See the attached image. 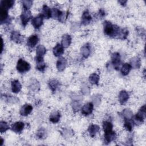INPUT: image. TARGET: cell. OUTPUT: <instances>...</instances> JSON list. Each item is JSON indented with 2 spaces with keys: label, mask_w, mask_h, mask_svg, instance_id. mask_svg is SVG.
Listing matches in <instances>:
<instances>
[{
  "label": "cell",
  "mask_w": 146,
  "mask_h": 146,
  "mask_svg": "<svg viewBox=\"0 0 146 146\" xmlns=\"http://www.w3.org/2000/svg\"><path fill=\"white\" fill-rule=\"evenodd\" d=\"M132 67L130 65L129 63H125L124 64H123V65L122 66L121 68V73L124 76H126L127 75L129 71H131Z\"/></svg>",
  "instance_id": "obj_28"
},
{
  "label": "cell",
  "mask_w": 146,
  "mask_h": 146,
  "mask_svg": "<svg viewBox=\"0 0 146 146\" xmlns=\"http://www.w3.org/2000/svg\"><path fill=\"white\" fill-rule=\"evenodd\" d=\"M46 52V48L43 45H39L36 47V54L37 56H42L43 57L44 55Z\"/></svg>",
  "instance_id": "obj_29"
},
{
  "label": "cell",
  "mask_w": 146,
  "mask_h": 146,
  "mask_svg": "<svg viewBox=\"0 0 146 146\" xmlns=\"http://www.w3.org/2000/svg\"><path fill=\"white\" fill-rule=\"evenodd\" d=\"M64 52V47L61 44L58 43L53 48V54L55 56H59Z\"/></svg>",
  "instance_id": "obj_22"
},
{
  "label": "cell",
  "mask_w": 146,
  "mask_h": 146,
  "mask_svg": "<svg viewBox=\"0 0 146 146\" xmlns=\"http://www.w3.org/2000/svg\"><path fill=\"white\" fill-rule=\"evenodd\" d=\"M46 131L43 129V128H40V129L38 130V131L37 132V133H36V136H38V138L39 139H43L44 137H45L44 136H46Z\"/></svg>",
  "instance_id": "obj_40"
},
{
  "label": "cell",
  "mask_w": 146,
  "mask_h": 146,
  "mask_svg": "<svg viewBox=\"0 0 146 146\" xmlns=\"http://www.w3.org/2000/svg\"><path fill=\"white\" fill-rule=\"evenodd\" d=\"M38 41H39L38 36L36 35H32L29 37L27 40V45L29 47L33 48L36 46Z\"/></svg>",
  "instance_id": "obj_10"
},
{
  "label": "cell",
  "mask_w": 146,
  "mask_h": 146,
  "mask_svg": "<svg viewBox=\"0 0 146 146\" xmlns=\"http://www.w3.org/2000/svg\"><path fill=\"white\" fill-rule=\"evenodd\" d=\"M59 86V82L56 79H51L48 82V86L52 92H55Z\"/></svg>",
  "instance_id": "obj_27"
},
{
  "label": "cell",
  "mask_w": 146,
  "mask_h": 146,
  "mask_svg": "<svg viewBox=\"0 0 146 146\" xmlns=\"http://www.w3.org/2000/svg\"><path fill=\"white\" fill-rule=\"evenodd\" d=\"M40 87L39 83L36 80H33L32 82L30 83L29 88L31 91H37Z\"/></svg>",
  "instance_id": "obj_32"
},
{
  "label": "cell",
  "mask_w": 146,
  "mask_h": 146,
  "mask_svg": "<svg viewBox=\"0 0 146 146\" xmlns=\"http://www.w3.org/2000/svg\"><path fill=\"white\" fill-rule=\"evenodd\" d=\"M61 12L62 11H60L58 9H56V8L51 9V17L54 18H58Z\"/></svg>",
  "instance_id": "obj_38"
},
{
  "label": "cell",
  "mask_w": 146,
  "mask_h": 146,
  "mask_svg": "<svg viewBox=\"0 0 146 146\" xmlns=\"http://www.w3.org/2000/svg\"><path fill=\"white\" fill-rule=\"evenodd\" d=\"M116 133L113 131L104 132V141L106 144L110 143L112 141H114L116 139Z\"/></svg>",
  "instance_id": "obj_5"
},
{
  "label": "cell",
  "mask_w": 146,
  "mask_h": 146,
  "mask_svg": "<svg viewBox=\"0 0 146 146\" xmlns=\"http://www.w3.org/2000/svg\"><path fill=\"white\" fill-rule=\"evenodd\" d=\"M145 105H143L139 110L138 112L136 114L135 120L136 123L141 124L143 123L145 117Z\"/></svg>",
  "instance_id": "obj_3"
},
{
  "label": "cell",
  "mask_w": 146,
  "mask_h": 146,
  "mask_svg": "<svg viewBox=\"0 0 146 146\" xmlns=\"http://www.w3.org/2000/svg\"><path fill=\"white\" fill-rule=\"evenodd\" d=\"M119 2V3H120V5H121L122 6H124L125 4H126V3H127V1H118Z\"/></svg>",
  "instance_id": "obj_43"
},
{
  "label": "cell",
  "mask_w": 146,
  "mask_h": 146,
  "mask_svg": "<svg viewBox=\"0 0 146 146\" xmlns=\"http://www.w3.org/2000/svg\"><path fill=\"white\" fill-rule=\"evenodd\" d=\"M88 80L92 84H97L99 80V76L96 73H93L90 75Z\"/></svg>",
  "instance_id": "obj_31"
},
{
  "label": "cell",
  "mask_w": 146,
  "mask_h": 146,
  "mask_svg": "<svg viewBox=\"0 0 146 146\" xmlns=\"http://www.w3.org/2000/svg\"><path fill=\"white\" fill-rule=\"evenodd\" d=\"M36 68L40 71H43L46 68V63L44 62L43 58L42 56H36Z\"/></svg>",
  "instance_id": "obj_11"
},
{
  "label": "cell",
  "mask_w": 146,
  "mask_h": 146,
  "mask_svg": "<svg viewBox=\"0 0 146 146\" xmlns=\"http://www.w3.org/2000/svg\"><path fill=\"white\" fill-rule=\"evenodd\" d=\"M33 110V106L30 104H24L20 109V114L22 116H26L29 115Z\"/></svg>",
  "instance_id": "obj_9"
},
{
  "label": "cell",
  "mask_w": 146,
  "mask_h": 146,
  "mask_svg": "<svg viewBox=\"0 0 146 146\" xmlns=\"http://www.w3.org/2000/svg\"><path fill=\"white\" fill-rule=\"evenodd\" d=\"M22 88L21 84L18 80H14L11 82V90L14 93H18Z\"/></svg>",
  "instance_id": "obj_20"
},
{
  "label": "cell",
  "mask_w": 146,
  "mask_h": 146,
  "mask_svg": "<svg viewBox=\"0 0 146 146\" xmlns=\"http://www.w3.org/2000/svg\"><path fill=\"white\" fill-rule=\"evenodd\" d=\"M31 18V13L29 10H25L22 11L21 15V20L22 25L25 27L28 22Z\"/></svg>",
  "instance_id": "obj_4"
},
{
  "label": "cell",
  "mask_w": 146,
  "mask_h": 146,
  "mask_svg": "<svg viewBox=\"0 0 146 146\" xmlns=\"http://www.w3.org/2000/svg\"><path fill=\"white\" fill-rule=\"evenodd\" d=\"M22 2L25 10H29L33 4V1L30 0H23L22 1Z\"/></svg>",
  "instance_id": "obj_37"
},
{
  "label": "cell",
  "mask_w": 146,
  "mask_h": 146,
  "mask_svg": "<svg viewBox=\"0 0 146 146\" xmlns=\"http://www.w3.org/2000/svg\"><path fill=\"white\" fill-rule=\"evenodd\" d=\"M80 52L84 58H88L91 53V48L90 44L88 43H87L83 46L80 49Z\"/></svg>",
  "instance_id": "obj_19"
},
{
  "label": "cell",
  "mask_w": 146,
  "mask_h": 146,
  "mask_svg": "<svg viewBox=\"0 0 146 146\" xmlns=\"http://www.w3.org/2000/svg\"><path fill=\"white\" fill-rule=\"evenodd\" d=\"M10 128L8 124L5 121H1L0 122V132L3 133Z\"/></svg>",
  "instance_id": "obj_36"
},
{
  "label": "cell",
  "mask_w": 146,
  "mask_h": 146,
  "mask_svg": "<svg viewBox=\"0 0 146 146\" xmlns=\"http://www.w3.org/2000/svg\"><path fill=\"white\" fill-rule=\"evenodd\" d=\"M67 65V60L64 58H60L56 62V68L58 71H63Z\"/></svg>",
  "instance_id": "obj_17"
},
{
  "label": "cell",
  "mask_w": 146,
  "mask_h": 146,
  "mask_svg": "<svg viewBox=\"0 0 146 146\" xmlns=\"http://www.w3.org/2000/svg\"><path fill=\"white\" fill-rule=\"evenodd\" d=\"M92 20V17L88 10H86L83 12L82 16V24L86 25L88 24Z\"/></svg>",
  "instance_id": "obj_21"
},
{
  "label": "cell",
  "mask_w": 146,
  "mask_h": 146,
  "mask_svg": "<svg viewBox=\"0 0 146 146\" xmlns=\"http://www.w3.org/2000/svg\"><path fill=\"white\" fill-rule=\"evenodd\" d=\"M10 39L11 40L17 43H21L23 40V36L20 34L19 32L17 31H14L11 33Z\"/></svg>",
  "instance_id": "obj_13"
},
{
  "label": "cell",
  "mask_w": 146,
  "mask_h": 146,
  "mask_svg": "<svg viewBox=\"0 0 146 146\" xmlns=\"http://www.w3.org/2000/svg\"><path fill=\"white\" fill-rule=\"evenodd\" d=\"M133 125L134 122L132 119H124V126L127 131H131L133 129Z\"/></svg>",
  "instance_id": "obj_30"
},
{
  "label": "cell",
  "mask_w": 146,
  "mask_h": 146,
  "mask_svg": "<svg viewBox=\"0 0 146 146\" xmlns=\"http://www.w3.org/2000/svg\"><path fill=\"white\" fill-rule=\"evenodd\" d=\"M100 130V127L96 124H91L88 129V132L91 137H94L99 132Z\"/></svg>",
  "instance_id": "obj_18"
},
{
  "label": "cell",
  "mask_w": 146,
  "mask_h": 146,
  "mask_svg": "<svg viewBox=\"0 0 146 146\" xmlns=\"http://www.w3.org/2000/svg\"><path fill=\"white\" fill-rule=\"evenodd\" d=\"M106 15V12L103 9H100L99 10V15L100 18H102L103 17H104Z\"/></svg>",
  "instance_id": "obj_42"
},
{
  "label": "cell",
  "mask_w": 146,
  "mask_h": 146,
  "mask_svg": "<svg viewBox=\"0 0 146 146\" xmlns=\"http://www.w3.org/2000/svg\"><path fill=\"white\" fill-rule=\"evenodd\" d=\"M104 32L110 37H115L118 36L120 28L116 25H113L111 22L106 21L104 22Z\"/></svg>",
  "instance_id": "obj_1"
},
{
  "label": "cell",
  "mask_w": 146,
  "mask_h": 146,
  "mask_svg": "<svg viewBox=\"0 0 146 146\" xmlns=\"http://www.w3.org/2000/svg\"><path fill=\"white\" fill-rule=\"evenodd\" d=\"M7 11V10L0 7V20L1 24L9 22V17Z\"/></svg>",
  "instance_id": "obj_12"
},
{
  "label": "cell",
  "mask_w": 146,
  "mask_h": 146,
  "mask_svg": "<svg viewBox=\"0 0 146 146\" xmlns=\"http://www.w3.org/2000/svg\"><path fill=\"white\" fill-rule=\"evenodd\" d=\"M94 110V104L92 102L85 104L82 108V113L85 116L90 115Z\"/></svg>",
  "instance_id": "obj_8"
},
{
  "label": "cell",
  "mask_w": 146,
  "mask_h": 146,
  "mask_svg": "<svg viewBox=\"0 0 146 146\" xmlns=\"http://www.w3.org/2000/svg\"><path fill=\"white\" fill-rule=\"evenodd\" d=\"M43 18L42 14H39L32 19L31 24L35 29H39L42 25Z\"/></svg>",
  "instance_id": "obj_7"
},
{
  "label": "cell",
  "mask_w": 146,
  "mask_h": 146,
  "mask_svg": "<svg viewBox=\"0 0 146 146\" xmlns=\"http://www.w3.org/2000/svg\"><path fill=\"white\" fill-rule=\"evenodd\" d=\"M3 139L1 138V145H2V144H3Z\"/></svg>",
  "instance_id": "obj_45"
},
{
  "label": "cell",
  "mask_w": 146,
  "mask_h": 146,
  "mask_svg": "<svg viewBox=\"0 0 146 146\" xmlns=\"http://www.w3.org/2000/svg\"><path fill=\"white\" fill-rule=\"evenodd\" d=\"M130 65L132 68H139L141 66V61L139 57L135 56L132 58L130 60Z\"/></svg>",
  "instance_id": "obj_24"
},
{
  "label": "cell",
  "mask_w": 146,
  "mask_h": 146,
  "mask_svg": "<svg viewBox=\"0 0 146 146\" xmlns=\"http://www.w3.org/2000/svg\"><path fill=\"white\" fill-rule=\"evenodd\" d=\"M71 43V36L69 34H64L62 36L61 44L64 48L68 47Z\"/></svg>",
  "instance_id": "obj_15"
},
{
  "label": "cell",
  "mask_w": 146,
  "mask_h": 146,
  "mask_svg": "<svg viewBox=\"0 0 146 146\" xmlns=\"http://www.w3.org/2000/svg\"><path fill=\"white\" fill-rule=\"evenodd\" d=\"M128 35V31L127 29H120L119 34L118 38L121 39H125Z\"/></svg>",
  "instance_id": "obj_35"
},
{
  "label": "cell",
  "mask_w": 146,
  "mask_h": 146,
  "mask_svg": "<svg viewBox=\"0 0 146 146\" xmlns=\"http://www.w3.org/2000/svg\"><path fill=\"white\" fill-rule=\"evenodd\" d=\"M123 116L124 119H131L133 116V113L129 109H124L122 112Z\"/></svg>",
  "instance_id": "obj_34"
},
{
  "label": "cell",
  "mask_w": 146,
  "mask_h": 146,
  "mask_svg": "<svg viewBox=\"0 0 146 146\" xmlns=\"http://www.w3.org/2000/svg\"><path fill=\"white\" fill-rule=\"evenodd\" d=\"M25 127L24 123L22 121H17L12 124L11 125V129L14 132L16 133L21 132Z\"/></svg>",
  "instance_id": "obj_14"
},
{
  "label": "cell",
  "mask_w": 146,
  "mask_h": 146,
  "mask_svg": "<svg viewBox=\"0 0 146 146\" xmlns=\"http://www.w3.org/2000/svg\"><path fill=\"white\" fill-rule=\"evenodd\" d=\"M119 100L121 104L125 103L129 99V94L125 90H121L119 94Z\"/></svg>",
  "instance_id": "obj_16"
},
{
  "label": "cell",
  "mask_w": 146,
  "mask_h": 146,
  "mask_svg": "<svg viewBox=\"0 0 146 146\" xmlns=\"http://www.w3.org/2000/svg\"><path fill=\"white\" fill-rule=\"evenodd\" d=\"M67 14H66L65 12L62 11L58 19L60 22H63L64 20L67 18Z\"/></svg>",
  "instance_id": "obj_41"
},
{
  "label": "cell",
  "mask_w": 146,
  "mask_h": 146,
  "mask_svg": "<svg viewBox=\"0 0 146 146\" xmlns=\"http://www.w3.org/2000/svg\"><path fill=\"white\" fill-rule=\"evenodd\" d=\"M113 125L112 124L108 121H105L103 123V128L104 132L112 131Z\"/></svg>",
  "instance_id": "obj_33"
},
{
  "label": "cell",
  "mask_w": 146,
  "mask_h": 146,
  "mask_svg": "<svg viewBox=\"0 0 146 146\" xmlns=\"http://www.w3.org/2000/svg\"><path fill=\"white\" fill-rule=\"evenodd\" d=\"M42 15L43 17L46 19H48L51 17V9L49 8L47 5H44L42 7Z\"/></svg>",
  "instance_id": "obj_26"
},
{
  "label": "cell",
  "mask_w": 146,
  "mask_h": 146,
  "mask_svg": "<svg viewBox=\"0 0 146 146\" xmlns=\"http://www.w3.org/2000/svg\"><path fill=\"white\" fill-rule=\"evenodd\" d=\"M31 67L29 62L23 59H19L17 64V70L20 73H25L30 70Z\"/></svg>",
  "instance_id": "obj_2"
},
{
  "label": "cell",
  "mask_w": 146,
  "mask_h": 146,
  "mask_svg": "<svg viewBox=\"0 0 146 146\" xmlns=\"http://www.w3.org/2000/svg\"><path fill=\"white\" fill-rule=\"evenodd\" d=\"M1 43H2V48H1V52H2V51H3V39H2V38H1Z\"/></svg>",
  "instance_id": "obj_44"
},
{
  "label": "cell",
  "mask_w": 146,
  "mask_h": 146,
  "mask_svg": "<svg viewBox=\"0 0 146 146\" xmlns=\"http://www.w3.org/2000/svg\"><path fill=\"white\" fill-rule=\"evenodd\" d=\"M14 4V1L13 0H3L1 1L0 7L8 10V9L11 8Z\"/></svg>",
  "instance_id": "obj_23"
},
{
  "label": "cell",
  "mask_w": 146,
  "mask_h": 146,
  "mask_svg": "<svg viewBox=\"0 0 146 146\" xmlns=\"http://www.w3.org/2000/svg\"><path fill=\"white\" fill-rule=\"evenodd\" d=\"M60 117V113L58 111H54L50 114L49 117V120L52 123H56L59 121Z\"/></svg>",
  "instance_id": "obj_25"
},
{
  "label": "cell",
  "mask_w": 146,
  "mask_h": 146,
  "mask_svg": "<svg viewBox=\"0 0 146 146\" xmlns=\"http://www.w3.org/2000/svg\"><path fill=\"white\" fill-rule=\"evenodd\" d=\"M111 62L116 70H118L120 65V55L118 52H113L111 55Z\"/></svg>",
  "instance_id": "obj_6"
},
{
  "label": "cell",
  "mask_w": 146,
  "mask_h": 146,
  "mask_svg": "<svg viewBox=\"0 0 146 146\" xmlns=\"http://www.w3.org/2000/svg\"><path fill=\"white\" fill-rule=\"evenodd\" d=\"M80 107H81V103H80V102H79L78 100H74V101L72 102V107L73 110H74L75 112L78 111L80 109Z\"/></svg>",
  "instance_id": "obj_39"
}]
</instances>
